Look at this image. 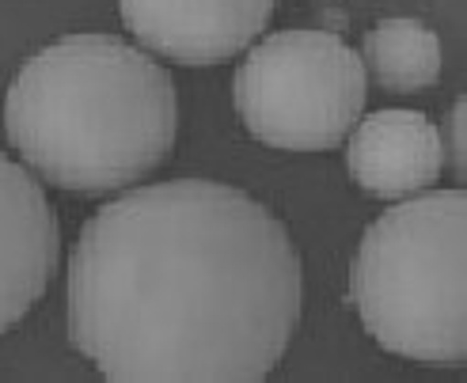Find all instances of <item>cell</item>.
Instances as JSON below:
<instances>
[{"mask_svg":"<svg viewBox=\"0 0 467 383\" xmlns=\"http://www.w3.org/2000/svg\"><path fill=\"white\" fill-rule=\"evenodd\" d=\"M300 323V254L251 194L209 179L103 205L68 262V338L114 383H254Z\"/></svg>","mask_w":467,"mask_h":383,"instance_id":"obj_1","label":"cell"},{"mask_svg":"<svg viewBox=\"0 0 467 383\" xmlns=\"http://www.w3.org/2000/svg\"><path fill=\"white\" fill-rule=\"evenodd\" d=\"M23 163L73 194L141 182L171 156L179 99L168 68L119 35H65L23 61L5 95Z\"/></svg>","mask_w":467,"mask_h":383,"instance_id":"obj_2","label":"cell"},{"mask_svg":"<svg viewBox=\"0 0 467 383\" xmlns=\"http://www.w3.org/2000/svg\"><path fill=\"white\" fill-rule=\"evenodd\" d=\"M365 330L422 365L467 361V194L430 190L377 217L349 274Z\"/></svg>","mask_w":467,"mask_h":383,"instance_id":"obj_3","label":"cell"},{"mask_svg":"<svg viewBox=\"0 0 467 383\" xmlns=\"http://www.w3.org/2000/svg\"><path fill=\"white\" fill-rule=\"evenodd\" d=\"M365 65L331 31H277L240 61L232 80L240 122L285 152H323L346 140L365 110Z\"/></svg>","mask_w":467,"mask_h":383,"instance_id":"obj_4","label":"cell"},{"mask_svg":"<svg viewBox=\"0 0 467 383\" xmlns=\"http://www.w3.org/2000/svg\"><path fill=\"white\" fill-rule=\"evenodd\" d=\"M126 31L179 65H217L266 31L274 0H119Z\"/></svg>","mask_w":467,"mask_h":383,"instance_id":"obj_5","label":"cell"},{"mask_svg":"<svg viewBox=\"0 0 467 383\" xmlns=\"http://www.w3.org/2000/svg\"><path fill=\"white\" fill-rule=\"evenodd\" d=\"M57 212L16 160L0 152V334L42 300L57 270Z\"/></svg>","mask_w":467,"mask_h":383,"instance_id":"obj_6","label":"cell"},{"mask_svg":"<svg viewBox=\"0 0 467 383\" xmlns=\"http://www.w3.org/2000/svg\"><path fill=\"white\" fill-rule=\"evenodd\" d=\"M346 167L372 198H410L445 171V137L418 110H377L354 126Z\"/></svg>","mask_w":467,"mask_h":383,"instance_id":"obj_7","label":"cell"},{"mask_svg":"<svg viewBox=\"0 0 467 383\" xmlns=\"http://www.w3.org/2000/svg\"><path fill=\"white\" fill-rule=\"evenodd\" d=\"M361 65L384 91H426L441 80V38L418 19H384L365 35Z\"/></svg>","mask_w":467,"mask_h":383,"instance_id":"obj_8","label":"cell"},{"mask_svg":"<svg viewBox=\"0 0 467 383\" xmlns=\"http://www.w3.org/2000/svg\"><path fill=\"white\" fill-rule=\"evenodd\" d=\"M463 103H456L452 107V118H449V149L445 152H452V160H456V175L463 171V140H460V129H463Z\"/></svg>","mask_w":467,"mask_h":383,"instance_id":"obj_9","label":"cell"}]
</instances>
